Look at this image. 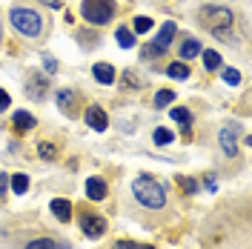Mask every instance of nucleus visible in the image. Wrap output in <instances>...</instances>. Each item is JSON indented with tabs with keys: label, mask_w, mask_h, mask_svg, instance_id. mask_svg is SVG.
I'll return each mask as SVG.
<instances>
[{
	"label": "nucleus",
	"mask_w": 252,
	"mask_h": 249,
	"mask_svg": "<svg viewBox=\"0 0 252 249\" xmlns=\"http://www.w3.org/2000/svg\"><path fill=\"white\" fill-rule=\"evenodd\" d=\"M12 189H15L17 195H26V189H29V178H26V175H15V178H12Z\"/></svg>",
	"instance_id": "nucleus-21"
},
{
	"label": "nucleus",
	"mask_w": 252,
	"mask_h": 249,
	"mask_svg": "<svg viewBox=\"0 0 252 249\" xmlns=\"http://www.w3.org/2000/svg\"><path fill=\"white\" fill-rule=\"evenodd\" d=\"M9 103H12V97H9V94H6L3 89H0V112H3V109H9Z\"/></svg>",
	"instance_id": "nucleus-29"
},
{
	"label": "nucleus",
	"mask_w": 252,
	"mask_h": 249,
	"mask_svg": "<svg viewBox=\"0 0 252 249\" xmlns=\"http://www.w3.org/2000/svg\"><path fill=\"white\" fill-rule=\"evenodd\" d=\"M12 124H15V129H32L34 126V118H32L29 112H15V118H12Z\"/></svg>",
	"instance_id": "nucleus-15"
},
{
	"label": "nucleus",
	"mask_w": 252,
	"mask_h": 249,
	"mask_svg": "<svg viewBox=\"0 0 252 249\" xmlns=\"http://www.w3.org/2000/svg\"><path fill=\"white\" fill-rule=\"evenodd\" d=\"M9 20H12V26H15L20 34H26V37H37V34L43 31V17L37 15L34 9H23V6H17V9H12Z\"/></svg>",
	"instance_id": "nucleus-3"
},
{
	"label": "nucleus",
	"mask_w": 252,
	"mask_h": 249,
	"mask_svg": "<svg viewBox=\"0 0 252 249\" xmlns=\"http://www.w3.org/2000/svg\"><path fill=\"white\" fill-rule=\"evenodd\" d=\"M43 63H46V69H49V75H52V72H58V61H55V58H43Z\"/></svg>",
	"instance_id": "nucleus-30"
},
{
	"label": "nucleus",
	"mask_w": 252,
	"mask_h": 249,
	"mask_svg": "<svg viewBox=\"0 0 252 249\" xmlns=\"http://www.w3.org/2000/svg\"><path fill=\"white\" fill-rule=\"evenodd\" d=\"M6 184H9V178H6V175H3V172H0V195H3V192H6Z\"/></svg>",
	"instance_id": "nucleus-31"
},
{
	"label": "nucleus",
	"mask_w": 252,
	"mask_h": 249,
	"mask_svg": "<svg viewBox=\"0 0 252 249\" xmlns=\"http://www.w3.org/2000/svg\"><path fill=\"white\" fill-rule=\"evenodd\" d=\"M94 78H97V83L109 86V83H115V69L109 63H94Z\"/></svg>",
	"instance_id": "nucleus-13"
},
{
	"label": "nucleus",
	"mask_w": 252,
	"mask_h": 249,
	"mask_svg": "<svg viewBox=\"0 0 252 249\" xmlns=\"http://www.w3.org/2000/svg\"><path fill=\"white\" fill-rule=\"evenodd\" d=\"M172 37H175V23H169V20H166V23H163V29L158 31V40H155V46L160 49V52H166V46L172 43Z\"/></svg>",
	"instance_id": "nucleus-12"
},
{
	"label": "nucleus",
	"mask_w": 252,
	"mask_h": 249,
	"mask_svg": "<svg viewBox=\"0 0 252 249\" xmlns=\"http://www.w3.org/2000/svg\"><path fill=\"white\" fill-rule=\"evenodd\" d=\"M0 34H3V31H0Z\"/></svg>",
	"instance_id": "nucleus-33"
},
{
	"label": "nucleus",
	"mask_w": 252,
	"mask_h": 249,
	"mask_svg": "<svg viewBox=\"0 0 252 249\" xmlns=\"http://www.w3.org/2000/svg\"><path fill=\"white\" fill-rule=\"evenodd\" d=\"M218 140H220V149H223V155H226V157H235L238 155V135H235V129L223 126Z\"/></svg>",
	"instance_id": "nucleus-7"
},
{
	"label": "nucleus",
	"mask_w": 252,
	"mask_h": 249,
	"mask_svg": "<svg viewBox=\"0 0 252 249\" xmlns=\"http://www.w3.org/2000/svg\"><path fill=\"white\" fill-rule=\"evenodd\" d=\"M40 3H52V0H40Z\"/></svg>",
	"instance_id": "nucleus-32"
},
{
	"label": "nucleus",
	"mask_w": 252,
	"mask_h": 249,
	"mask_svg": "<svg viewBox=\"0 0 252 249\" xmlns=\"http://www.w3.org/2000/svg\"><path fill=\"white\" fill-rule=\"evenodd\" d=\"M118 43H121L124 49H132V46H135V37H132V31L121 26V29H118Z\"/></svg>",
	"instance_id": "nucleus-22"
},
{
	"label": "nucleus",
	"mask_w": 252,
	"mask_h": 249,
	"mask_svg": "<svg viewBox=\"0 0 252 249\" xmlns=\"http://www.w3.org/2000/svg\"><path fill=\"white\" fill-rule=\"evenodd\" d=\"M169 115H172V121H178L184 129H189V124H192V115H189V109H184V106H175Z\"/></svg>",
	"instance_id": "nucleus-18"
},
{
	"label": "nucleus",
	"mask_w": 252,
	"mask_h": 249,
	"mask_svg": "<svg viewBox=\"0 0 252 249\" xmlns=\"http://www.w3.org/2000/svg\"><path fill=\"white\" fill-rule=\"evenodd\" d=\"M201 52H204V49H201V43H198L195 37H187V40L181 43V58H184V61H192V58H198Z\"/></svg>",
	"instance_id": "nucleus-14"
},
{
	"label": "nucleus",
	"mask_w": 252,
	"mask_h": 249,
	"mask_svg": "<svg viewBox=\"0 0 252 249\" xmlns=\"http://www.w3.org/2000/svg\"><path fill=\"white\" fill-rule=\"evenodd\" d=\"M132 195L141 201V206L146 209H160L163 203H166V192L163 187L158 184L155 178H149V175H138L135 181H132Z\"/></svg>",
	"instance_id": "nucleus-1"
},
{
	"label": "nucleus",
	"mask_w": 252,
	"mask_h": 249,
	"mask_svg": "<svg viewBox=\"0 0 252 249\" xmlns=\"http://www.w3.org/2000/svg\"><path fill=\"white\" fill-rule=\"evenodd\" d=\"M115 249H152L149 244H135V241H118Z\"/></svg>",
	"instance_id": "nucleus-25"
},
{
	"label": "nucleus",
	"mask_w": 252,
	"mask_h": 249,
	"mask_svg": "<svg viewBox=\"0 0 252 249\" xmlns=\"http://www.w3.org/2000/svg\"><path fill=\"white\" fill-rule=\"evenodd\" d=\"M86 124H89V129H94V132H106V126H109L106 112L100 109V106H89V109H86Z\"/></svg>",
	"instance_id": "nucleus-8"
},
{
	"label": "nucleus",
	"mask_w": 252,
	"mask_h": 249,
	"mask_svg": "<svg viewBox=\"0 0 252 249\" xmlns=\"http://www.w3.org/2000/svg\"><path fill=\"white\" fill-rule=\"evenodd\" d=\"M49 92V80L46 75H40V72H32L29 78H26V94H29L32 100H43Z\"/></svg>",
	"instance_id": "nucleus-5"
},
{
	"label": "nucleus",
	"mask_w": 252,
	"mask_h": 249,
	"mask_svg": "<svg viewBox=\"0 0 252 249\" xmlns=\"http://www.w3.org/2000/svg\"><path fill=\"white\" fill-rule=\"evenodd\" d=\"M115 15V3L112 0H83V17L94 23V26H103L109 23Z\"/></svg>",
	"instance_id": "nucleus-4"
},
{
	"label": "nucleus",
	"mask_w": 252,
	"mask_h": 249,
	"mask_svg": "<svg viewBox=\"0 0 252 249\" xmlns=\"http://www.w3.org/2000/svg\"><path fill=\"white\" fill-rule=\"evenodd\" d=\"M80 229L89 235V238H100L106 232V220L100 215H80Z\"/></svg>",
	"instance_id": "nucleus-6"
},
{
	"label": "nucleus",
	"mask_w": 252,
	"mask_h": 249,
	"mask_svg": "<svg viewBox=\"0 0 252 249\" xmlns=\"http://www.w3.org/2000/svg\"><path fill=\"white\" fill-rule=\"evenodd\" d=\"M181 189H184V192H189V195H192V192H198V184H195L192 178H181Z\"/></svg>",
	"instance_id": "nucleus-28"
},
{
	"label": "nucleus",
	"mask_w": 252,
	"mask_h": 249,
	"mask_svg": "<svg viewBox=\"0 0 252 249\" xmlns=\"http://www.w3.org/2000/svg\"><path fill=\"white\" fill-rule=\"evenodd\" d=\"M201 58H204V66L209 69V72H215V69H220V55H218V52L206 49V52H201Z\"/></svg>",
	"instance_id": "nucleus-17"
},
{
	"label": "nucleus",
	"mask_w": 252,
	"mask_h": 249,
	"mask_svg": "<svg viewBox=\"0 0 252 249\" xmlns=\"http://www.w3.org/2000/svg\"><path fill=\"white\" fill-rule=\"evenodd\" d=\"M52 206V212H55V218L61 220V223H66V220L72 218V203L63 201V198H55V201L49 203Z\"/></svg>",
	"instance_id": "nucleus-10"
},
{
	"label": "nucleus",
	"mask_w": 252,
	"mask_h": 249,
	"mask_svg": "<svg viewBox=\"0 0 252 249\" xmlns=\"http://www.w3.org/2000/svg\"><path fill=\"white\" fill-rule=\"evenodd\" d=\"M58 106H61L63 115H72L75 106H78V97L69 92V89H61V92H58Z\"/></svg>",
	"instance_id": "nucleus-11"
},
{
	"label": "nucleus",
	"mask_w": 252,
	"mask_h": 249,
	"mask_svg": "<svg viewBox=\"0 0 252 249\" xmlns=\"http://www.w3.org/2000/svg\"><path fill=\"white\" fill-rule=\"evenodd\" d=\"M223 80H226L229 86H238V83H241V72H238V69H223Z\"/></svg>",
	"instance_id": "nucleus-24"
},
{
	"label": "nucleus",
	"mask_w": 252,
	"mask_h": 249,
	"mask_svg": "<svg viewBox=\"0 0 252 249\" xmlns=\"http://www.w3.org/2000/svg\"><path fill=\"white\" fill-rule=\"evenodd\" d=\"M86 198H89V201H103V198H106V184H103V178H89V181H86Z\"/></svg>",
	"instance_id": "nucleus-9"
},
{
	"label": "nucleus",
	"mask_w": 252,
	"mask_h": 249,
	"mask_svg": "<svg viewBox=\"0 0 252 249\" xmlns=\"http://www.w3.org/2000/svg\"><path fill=\"white\" fill-rule=\"evenodd\" d=\"M201 20H204L206 26L212 29V34L220 37V40H232V37H235V34H232L235 15H232L229 9H223V6H204V9H201Z\"/></svg>",
	"instance_id": "nucleus-2"
},
{
	"label": "nucleus",
	"mask_w": 252,
	"mask_h": 249,
	"mask_svg": "<svg viewBox=\"0 0 252 249\" xmlns=\"http://www.w3.org/2000/svg\"><path fill=\"white\" fill-rule=\"evenodd\" d=\"M172 100H175V92H172V89H160V92L155 94V106H158V109H163V106H169Z\"/></svg>",
	"instance_id": "nucleus-19"
},
{
	"label": "nucleus",
	"mask_w": 252,
	"mask_h": 249,
	"mask_svg": "<svg viewBox=\"0 0 252 249\" xmlns=\"http://www.w3.org/2000/svg\"><path fill=\"white\" fill-rule=\"evenodd\" d=\"M172 140H175V135L169 132V129H163V126L155 129V143L158 146H166V143H172Z\"/></svg>",
	"instance_id": "nucleus-20"
},
{
	"label": "nucleus",
	"mask_w": 252,
	"mask_h": 249,
	"mask_svg": "<svg viewBox=\"0 0 252 249\" xmlns=\"http://www.w3.org/2000/svg\"><path fill=\"white\" fill-rule=\"evenodd\" d=\"M166 75L175 78V80H187L189 69H187V63H169V66H166Z\"/></svg>",
	"instance_id": "nucleus-16"
},
{
	"label": "nucleus",
	"mask_w": 252,
	"mask_h": 249,
	"mask_svg": "<svg viewBox=\"0 0 252 249\" xmlns=\"http://www.w3.org/2000/svg\"><path fill=\"white\" fill-rule=\"evenodd\" d=\"M152 29V20L149 17H135V31L141 34V31H149Z\"/></svg>",
	"instance_id": "nucleus-26"
},
{
	"label": "nucleus",
	"mask_w": 252,
	"mask_h": 249,
	"mask_svg": "<svg viewBox=\"0 0 252 249\" xmlns=\"http://www.w3.org/2000/svg\"><path fill=\"white\" fill-rule=\"evenodd\" d=\"M37 152H40V157H55V155H58V149H55L52 143H40V146H37Z\"/></svg>",
	"instance_id": "nucleus-27"
},
{
	"label": "nucleus",
	"mask_w": 252,
	"mask_h": 249,
	"mask_svg": "<svg viewBox=\"0 0 252 249\" xmlns=\"http://www.w3.org/2000/svg\"><path fill=\"white\" fill-rule=\"evenodd\" d=\"M26 249H58L55 241H49V238H37V241H29Z\"/></svg>",
	"instance_id": "nucleus-23"
}]
</instances>
